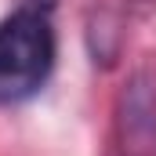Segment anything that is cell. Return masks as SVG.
<instances>
[{
  "instance_id": "cell-1",
  "label": "cell",
  "mask_w": 156,
  "mask_h": 156,
  "mask_svg": "<svg viewBox=\"0 0 156 156\" xmlns=\"http://www.w3.org/2000/svg\"><path fill=\"white\" fill-rule=\"evenodd\" d=\"M55 0H22L0 22V105L33 98L55 69Z\"/></svg>"
},
{
  "instance_id": "cell-3",
  "label": "cell",
  "mask_w": 156,
  "mask_h": 156,
  "mask_svg": "<svg viewBox=\"0 0 156 156\" xmlns=\"http://www.w3.org/2000/svg\"><path fill=\"white\" fill-rule=\"evenodd\" d=\"M87 44H91V55L94 62L102 66H113L120 55V44H123V29H120V15L109 7H94L91 18H87Z\"/></svg>"
},
{
  "instance_id": "cell-2",
  "label": "cell",
  "mask_w": 156,
  "mask_h": 156,
  "mask_svg": "<svg viewBox=\"0 0 156 156\" xmlns=\"http://www.w3.org/2000/svg\"><path fill=\"white\" fill-rule=\"evenodd\" d=\"M113 156H156V73L134 69L113 105Z\"/></svg>"
},
{
  "instance_id": "cell-4",
  "label": "cell",
  "mask_w": 156,
  "mask_h": 156,
  "mask_svg": "<svg viewBox=\"0 0 156 156\" xmlns=\"http://www.w3.org/2000/svg\"><path fill=\"white\" fill-rule=\"evenodd\" d=\"M127 7H138V11H153L156 0H127Z\"/></svg>"
}]
</instances>
